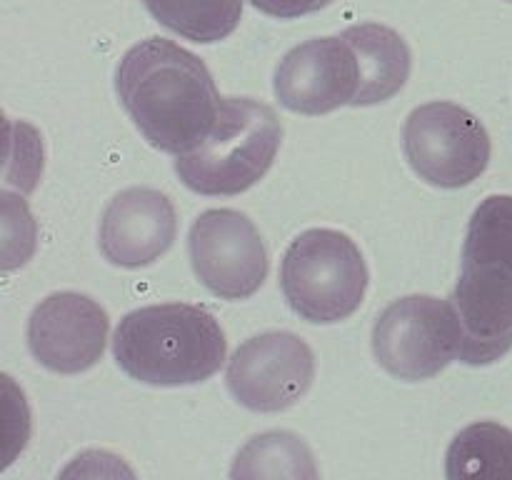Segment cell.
<instances>
[{
	"mask_svg": "<svg viewBox=\"0 0 512 480\" xmlns=\"http://www.w3.org/2000/svg\"><path fill=\"white\" fill-rule=\"evenodd\" d=\"M330 3L333 0H250V5L258 8L260 13L280 20H293L300 18V15L318 13V10L328 8Z\"/></svg>",
	"mask_w": 512,
	"mask_h": 480,
	"instance_id": "cell-18",
	"label": "cell"
},
{
	"mask_svg": "<svg viewBox=\"0 0 512 480\" xmlns=\"http://www.w3.org/2000/svg\"><path fill=\"white\" fill-rule=\"evenodd\" d=\"M463 328L453 300L405 295L378 315L373 355L393 378L420 383L460 358Z\"/></svg>",
	"mask_w": 512,
	"mask_h": 480,
	"instance_id": "cell-5",
	"label": "cell"
},
{
	"mask_svg": "<svg viewBox=\"0 0 512 480\" xmlns=\"http://www.w3.org/2000/svg\"><path fill=\"white\" fill-rule=\"evenodd\" d=\"M315 380V355L300 335L268 330L245 340L228 360L230 395L253 413H280L303 398Z\"/></svg>",
	"mask_w": 512,
	"mask_h": 480,
	"instance_id": "cell-8",
	"label": "cell"
},
{
	"mask_svg": "<svg viewBox=\"0 0 512 480\" xmlns=\"http://www.w3.org/2000/svg\"><path fill=\"white\" fill-rule=\"evenodd\" d=\"M463 328L460 360L490 365L512 350V270L495 263H470L450 295Z\"/></svg>",
	"mask_w": 512,
	"mask_h": 480,
	"instance_id": "cell-11",
	"label": "cell"
},
{
	"mask_svg": "<svg viewBox=\"0 0 512 480\" xmlns=\"http://www.w3.org/2000/svg\"><path fill=\"white\" fill-rule=\"evenodd\" d=\"M178 235V213L155 188L120 190L100 218V253L118 268H145L163 258Z\"/></svg>",
	"mask_w": 512,
	"mask_h": 480,
	"instance_id": "cell-12",
	"label": "cell"
},
{
	"mask_svg": "<svg viewBox=\"0 0 512 480\" xmlns=\"http://www.w3.org/2000/svg\"><path fill=\"white\" fill-rule=\"evenodd\" d=\"M280 143L283 125L268 103L223 98L205 143L178 155L175 173L198 195H240L273 168Z\"/></svg>",
	"mask_w": 512,
	"mask_h": 480,
	"instance_id": "cell-3",
	"label": "cell"
},
{
	"mask_svg": "<svg viewBox=\"0 0 512 480\" xmlns=\"http://www.w3.org/2000/svg\"><path fill=\"white\" fill-rule=\"evenodd\" d=\"M188 253L195 275L223 300H248L268 278V250L258 228L233 208L205 210L188 233Z\"/></svg>",
	"mask_w": 512,
	"mask_h": 480,
	"instance_id": "cell-7",
	"label": "cell"
},
{
	"mask_svg": "<svg viewBox=\"0 0 512 480\" xmlns=\"http://www.w3.org/2000/svg\"><path fill=\"white\" fill-rule=\"evenodd\" d=\"M508 3H512V0H508Z\"/></svg>",
	"mask_w": 512,
	"mask_h": 480,
	"instance_id": "cell-19",
	"label": "cell"
},
{
	"mask_svg": "<svg viewBox=\"0 0 512 480\" xmlns=\"http://www.w3.org/2000/svg\"><path fill=\"white\" fill-rule=\"evenodd\" d=\"M110 318L90 295L53 293L28 318V348L43 368L60 375L85 373L105 353Z\"/></svg>",
	"mask_w": 512,
	"mask_h": 480,
	"instance_id": "cell-9",
	"label": "cell"
},
{
	"mask_svg": "<svg viewBox=\"0 0 512 480\" xmlns=\"http://www.w3.org/2000/svg\"><path fill=\"white\" fill-rule=\"evenodd\" d=\"M463 260L512 270V195H488L468 223Z\"/></svg>",
	"mask_w": 512,
	"mask_h": 480,
	"instance_id": "cell-17",
	"label": "cell"
},
{
	"mask_svg": "<svg viewBox=\"0 0 512 480\" xmlns=\"http://www.w3.org/2000/svg\"><path fill=\"white\" fill-rule=\"evenodd\" d=\"M340 35L353 45L360 63V90L353 100L355 108L385 103L405 88L413 70V53L403 35L380 23L350 25Z\"/></svg>",
	"mask_w": 512,
	"mask_h": 480,
	"instance_id": "cell-13",
	"label": "cell"
},
{
	"mask_svg": "<svg viewBox=\"0 0 512 480\" xmlns=\"http://www.w3.org/2000/svg\"><path fill=\"white\" fill-rule=\"evenodd\" d=\"M143 5L170 33L200 45L233 35L243 18V0H143Z\"/></svg>",
	"mask_w": 512,
	"mask_h": 480,
	"instance_id": "cell-15",
	"label": "cell"
},
{
	"mask_svg": "<svg viewBox=\"0 0 512 480\" xmlns=\"http://www.w3.org/2000/svg\"><path fill=\"white\" fill-rule=\"evenodd\" d=\"M445 475L460 478H512V430L480 420L460 430L445 455Z\"/></svg>",
	"mask_w": 512,
	"mask_h": 480,
	"instance_id": "cell-14",
	"label": "cell"
},
{
	"mask_svg": "<svg viewBox=\"0 0 512 480\" xmlns=\"http://www.w3.org/2000/svg\"><path fill=\"white\" fill-rule=\"evenodd\" d=\"M370 273L358 243L333 228H310L288 245L280 288L290 310L308 323L333 325L363 305Z\"/></svg>",
	"mask_w": 512,
	"mask_h": 480,
	"instance_id": "cell-4",
	"label": "cell"
},
{
	"mask_svg": "<svg viewBox=\"0 0 512 480\" xmlns=\"http://www.w3.org/2000/svg\"><path fill=\"white\" fill-rule=\"evenodd\" d=\"M223 328L200 305L160 303L133 310L113 335L115 363L128 378L160 388L195 385L225 363Z\"/></svg>",
	"mask_w": 512,
	"mask_h": 480,
	"instance_id": "cell-2",
	"label": "cell"
},
{
	"mask_svg": "<svg viewBox=\"0 0 512 480\" xmlns=\"http://www.w3.org/2000/svg\"><path fill=\"white\" fill-rule=\"evenodd\" d=\"M403 150L420 180L453 190L488 170L493 143L478 115L458 103L433 100L408 115Z\"/></svg>",
	"mask_w": 512,
	"mask_h": 480,
	"instance_id": "cell-6",
	"label": "cell"
},
{
	"mask_svg": "<svg viewBox=\"0 0 512 480\" xmlns=\"http://www.w3.org/2000/svg\"><path fill=\"white\" fill-rule=\"evenodd\" d=\"M115 93L140 135L170 155H185L205 143L223 100L208 65L158 35L123 55L115 70Z\"/></svg>",
	"mask_w": 512,
	"mask_h": 480,
	"instance_id": "cell-1",
	"label": "cell"
},
{
	"mask_svg": "<svg viewBox=\"0 0 512 480\" xmlns=\"http://www.w3.org/2000/svg\"><path fill=\"white\" fill-rule=\"evenodd\" d=\"M233 478L248 475V478H258V475H270V478H315L318 470L313 465V455H310L308 445L293 433H265L250 440L235 458Z\"/></svg>",
	"mask_w": 512,
	"mask_h": 480,
	"instance_id": "cell-16",
	"label": "cell"
},
{
	"mask_svg": "<svg viewBox=\"0 0 512 480\" xmlns=\"http://www.w3.org/2000/svg\"><path fill=\"white\" fill-rule=\"evenodd\" d=\"M273 90L280 105L300 115L353 105L360 90L358 55L343 35L305 40L278 63Z\"/></svg>",
	"mask_w": 512,
	"mask_h": 480,
	"instance_id": "cell-10",
	"label": "cell"
}]
</instances>
